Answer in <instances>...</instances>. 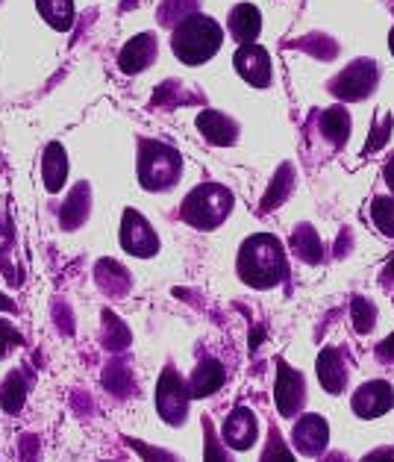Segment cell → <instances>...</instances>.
<instances>
[{"label":"cell","instance_id":"6da1fadb","mask_svg":"<svg viewBox=\"0 0 394 462\" xmlns=\"http://www.w3.org/2000/svg\"><path fill=\"white\" fill-rule=\"evenodd\" d=\"M289 274L286 251L277 236L256 233L239 251V277L251 289H274Z\"/></svg>","mask_w":394,"mask_h":462},{"label":"cell","instance_id":"7a4b0ae2","mask_svg":"<svg viewBox=\"0 0 394 462\" xmlns=\"http://www.w3.org/2000/svg\"><path fill=\"white\" fill-rule=\"evenodd\" d=\"M224 30L215 18L209 15H191L183 24H177L171 32V51L179 62L186 65H204L221 51Z\"/></svg>","mask_w":394,"mask_h":462},{"label":"cell","instance_id":"3957f363","mask_svg":"<svg viewBox=\"0 0 394 462\" xmlns=\"http://www.w3.org/2000/svg\"><path fill=\"white\" fill-rule=\"evenodd\" d=\"M179 174H183V156H179L171 144L148 142L139 144V183L148 191H165L177 186Z\"/></svg>","mask_w":394,"mask_h":462},{"label":"cell","instance_id":"277c9868","mask_svg":"<svg viewBox=\"0 0 394 462\" xmlns=\"http://www.w3.org/2000/svg\"><path fill=\"white\" fill-rule=\"evenodd\" d=\"M230 209H233L230 189H224L218 183H204L188 191L183 207H179V216L197 230H215L230 216Z\"/></svg>","mask_w":394,"mask_h":462},{"label":"cell","instance_id":"5b68a950","mask_svg":"<svg viewBox=\"0 0 394 462\" xmlns=\"http://www.w3.org/2000/svg\"><path fill=\"white\" fill-rule=\"evenodd\" d=\"M188 383H183V377L177 374V368L168 365L160 377V386H156V410L168 421V424H183L188 415Z\"/></svg>","mask_w":394,"mask_h":462},{"label":"cell","instance_id":"8992f818","mask_svg":"<svg viewBox=\"0 0 394 462\" xmlns=\"http://www.w3.org/2000/svg\"><path fill=\"white\" fill-rule=\"evenodd\" d=\"M380 71L374 60H356L330 83V92L339 100H362L377 88Z\"/></svg>","mask_w":394,"mask_h":462},{"label":"cell","instance_id":"52a82bcc","mask_svg":"<svg viewBox=\"0 0 394 462\" xmlns=\"http://www.w3.org/2000/svg\"><path fill=\"white\" fill-rule=\"evenodd\" d=\"M121 247L139 259H148L160 251V236L148 224V218L136 209H127L121 218Z\"/></svg>","mask_w":394,"mask_h":462},{"label":"cell","instance_id":"ba28073f","mask_svg":"<svg viewBox=\"0 0 394 462\" xmlns=\"http://www.w3.org/2000/svg\"><path fill=\"white\" fill-rule=\"evenodd\" d=\"M274 401L277 410L283 419H291L303 410L307 403V383H303V374L295 371L283 359H277V386H274Z\"/></svg>","mask_w":394,"mask_h":462},{"label":"cell","instance_id":"9c48e42d","mask_svg":"<svg viewBox=\"0 0 394 462\" xmlns=\"http://www.w3.org/2000/svg\"><path fill=\"white\" fill-rule=\"evenodd\" d=\"M235 71L242 74V80H247L256 88L271 86V56L259 44H239V51L233 56Z\"/></svg>","mask_w":394,"mask_h":462},{"label":"cell","instance_id":"30bf717a","mask_svg":"<svg viewBox=\"0 0 394 462\" xmlns=\"http://www.w3.org/2000/svg\"><path fill=\"white\" fill-rule=\"evenodd\" d=\"M330 442V427L321 415H303L291 427V445L303 457H321V450Z\"/></svg>","mask_w":394,"mask_h":462},{"label":"cell","instance_id":"8fae6325","mask_svg":"<svg viewBox=\"0 0 394 462\" xmlns=\"http://www.w3.org/2000/svg\"><path fill=\"white\" fill-rule=\"evenodd\" d=\"M353 412L359 419H380L386 415L394 403V389L389 386L386 380H371L365 386H359L353 394Z\"/></svg>","mask_w":394,"mask_h":462},{"label":"cell","instance_id":"7c38bea8","mask_svg":"<svg viewBox=\"0 0 394 462\" xmlns=\"http://www.w3.org/2000/svg\"><path fill=\"white\" fill-rule=\"evenodd\" d=\"M224 442H227V448L233 450H247L259 436V424H256V415L247 410V407H235L227 421H224Z\"/></svg>","mask_w":394,"mask_h":462},{"label":"cell","instance_id":"4fadbf2b","mask_svg":"<svg viewBox=\"0 0 394 462\" xmlns=\"http://www.w3.org/2000/svg\"><path fill=\"white\" fill-rule=\"evenodd\" d=\"M156 48H160V44H156L153 32H139L136 39H130L121 48V53H118V69L124 74H139V71H144L156 60Z\"/></svg>","mask_w":394,"mask_h":462},{"label":"cell","instance_id":"5bb4252c","mask_svg":"<svg viewBox=\"0 0 394 462\" xmlns=\"http://www.w3.org/2000/svg\"><path fill=\"white\" fill-rule=\"evenodd\" d=\"M197 130L204 133L206 142L221 144V148L239 139V124L224 116V112H215V109H204V112H200V116H197Z\"/></svg>","mask_w":394,"mask_h":462},{"label":"cell","instance_id":"9a60e30c","mask_svg":"<svg viewBox=\"0 0 394 462\" xmlns=\"http://www.w3.org/2000/svg\"><path fill=\"white\" fill-rule=\"evenodd\" d=\"M318 380L330 394H342L347 386V365L339 347H324L318 356Z\"/></svg>","mask_w":394,"mask_h":462},{"label":"cell","instance_id":"2e32d148","mask_svg":"<svg viewBox=\"0 0 394 462\" xmlns=\"http://www.w3.org/2000/svg\"><path fill=\"white\" fill-rule=\"evenodd\" d=\"M224 365L218 363V359H200L197 368H195V374H191L188 380V392H191V398H209V394H215L221 386H224Z\"/></svg>","mask_w":394,"mask_h":462},{"label":"cell","instance_id":"e0dca14e","mask_svg":"<svg viewBox=\"0 0 394 462\" xmlns=\"http://www.w3.org/2000/svg\"><path fill=\"white\" fill-rule=\"evenodd\" d=\"M227 27H230V36L239 44H253L259 30H262V15H259V9L253 4H239L230 13Z\"/></svg>","mask_w":394,"mask_h":462},{"label":"cell","instance_id":"ac0fdd59","mask_svg":"<svg viewBox=\"0 0 394 462\" xmlns=\"http://www.w3.org/2000/svg\"><path fill=\"white\" fill-rule=\"evenodd\" d=\"M41 177H44V189L56 195L65 186V177H69V156H65V148L60 142H53L44 148L41 156Z\"/></svg>","mask_w":394,"mask_h":462},{"label":"cell","instance_id":"d6986e66","mask_svg":"<svg viewBox=\"0 0 394 462\" xmlns=\"http://www.w3.org/2000/svg\"><path fill=\"white\" fill-rule=\"evenodd\" d=\"M88 209H92V195H88V183L74 186V191L69 195V200L60 209V224L65 230H74L88 218Z\"/></svg>","mask_w":394,"mask_h":462},{"label":"cell","instance_id":"ffe728a7","mask_svg":"<svg viewBox=\"0 0 394 462\" xmlns=\"http://www.w3.org/2000/svg\"><path fill=\"white\" fill-rule=\"evenodd\" d=\"M321 136L333 144V148H342V144L347 142V136H351V116H347L344 106H330L326 112H321Z\"/></svg>","mask_w":394,"mask_h":462},{"label":"cell","instance_id":"44dd1931","mask_svg":"<svg viewBox=\"0 0 394 462\" xmlns=\"http://www.w3.org/2000/svg\"><path fill=\"white\" fill-rule=\"evenodd\" d=\"M95 280L100 283V289L112 298L127 295V289H130V272L124 265H118L115 259H104V263H97Z\"/></svg>","mask_w":394,"mask_h":462},{"label":"cell","instance_id":"7402d4cb","mask_svg":"<svg viewBox=\"0 0 394 462\" xmlns=\"http://www.w3.org/2000/svg\"><path fill=\"white\" fill-rule=\"evenodd\" d=\"M39 15L48 21L53 30H71L74 24V0H36Z\"/></svg>","mask_w":394,"mask_h":462},{"label":"cell","instance_id":"603a6c76","mask_svg":"<svg viewBox=\"0 0 394 462\" xmlns=\"http://www.w3.org/2000/svg\"><path fill=\"white\" fill-rule=\"evenodd\" d=\"M291 247H295V254L303 259V263H309V265L321 263V256H324L318 233H315L309 224H300V227L295 230V236H291Z\"/></svg>","mask_w":394,"mask_h":462},{"label":"cell","instance_id":"cb8c5ba5","mask_svg":"<svg viewBox=\"0 0 394 462\" xmlns=\"http://www.w3.org/2000/svg\"><path fill=\"white\" fill-rule=\"evenodd\" d=\"M27 401V377L24 371H13V374H6L4 380V389H0V403H4L6 412H21Z\"/></svg>","mask_w":394,"mask_h":462},{"label":"cell","instance_id":"d4e9b609","mask_svg":"<svg viewBox=\"0 0 394 462\" xmlns=\"http://www.w3.org/2000/svg\"><path fill=\"white\" fill-rule=\"evenodd\" d=\"M130 345V330L124 327V321L118 315L104 312V347L109 351H124Z\"/></svg>","mask_w":394,"mask_h":462},{"label":"cell","instance_id":"484cf974","mask_svg":"<svg viewBox=\"0 0 394 462\" xmlns=\"http://www.w3.org/2000/svg\"><path fill=\"white\" fill-rule=\"evenodd\" d=\"M195 9H197V0H165L160 6V21L165 27L183 24L186 18L195 15Z\"/></svg>","mask_w":394,"mask_h":462},{"label":"cell","instance_id":"4316f807","mask_svg":"<svg viewBox=\"0 0 394 462\" xmlns=\"http://www.w3.org/2000/svg\"><path fill=\"white\" fill-rule=\"evenodd\" d=\"M371 218H374L377 230L382 236H391L394 239V198H374V204H371Z\"/></svg>","mask_w":394,"mask_h":462},{"label":"cell","instance_id":"83f0119b","mask_svg":"<svg viewBox=\"0 0 394 462\" xmlns=\"http://www.w3.org/2000/svg\"><path fill=\"white\" fill-rule=\"evenodd\" d=\"M351 319H353L356 333H371V330H374V324H377L374 303L365 300V298H353L351 300Z\"/></svg>","mask_w":394,"mask_h":462},{"label":"cell","instance_id":"f1b7e54d","mask_svg":"<svg viewBox=\"0 0 394 462\" xmlns=\"http://www.w3.org/2000/svg\"><path fill=\"white\" fill-rule=\"evenodd\" d=\"M289 189H291V168L283 165V168H279L277 180L271 183V189H268V195L262 200V209H274V207L283 204V200L289 198Z\"/></svg>","mask_w":394,"mask_h":462},{"label":"cell","instance_id":"f546056e","mask_svg":"<svg viewBox=\"0 0 394 462\" xmlns=\"http://www.w3.org/2000/svg\"><path fill=\"white\" fill-rule=\"evenodd\" d=\"M104 383H106L109 392L127 394V389H130V371H127V365H124V363H112L106 368V374H104Z\"/></svg>","mask_w":394,"mask_h":462},{"label":"cell","instance_id":"4dcf8cb0","mask_svg":"<svg viewBox=\"0 0 394 462\" xmlns=\"http://www.w3.org/2000/svg\"><path fill=\"white\" fill-rule=\"evenodd\" d=\"M259 462H295V457H291V450L286 448L283 436H279L277 430H271V439H268V448Z\"/></svg>","mask_w":394,"mask_h":462},{"label":"cell","instance_id":"1f68e13d","mask_svg":"<svg viewBox=\"0 0 394 462\" xmlns=\"http://www.w3.org/2000/svg\"><path fill=\"white\" fill-rule=\"evenodd\" d=\"M9 247H13V224L0 216V272L9 277Z\"/></svg>","mask_w":394,"mask_h":462},{"label":"cell","instance_id":"d6a6232c","mask_svg":"<svg viewBox=\"0 0 394 462\" xmlns=\"http://www.w3.org/2000/svg\"><path fill=\"white\" fill-rule=\"evenodd\" d=\"M204 430H206V462H233V459H230V454H227V450L221 448V442H218L215 430H212L209 419L204 421Z\"/></svg>","mask_w":394,"mask_h":462},{"label":"cell","instance_id":"836d02e7","mask_svg":"<svg viewBox=\"0 0 394 462\" xmlns=\"http://www.w3.org/2000/svg\"><path fill=\"white\" fill-rule=\"evenodd\" d=\"M21 342H24V339H21V333L15 330V327L9 324L6 319H0V359L13 351V347H18Z\"/></svg>","mask_w":394,"mask_h":462},{"label":"cell","instance_id":"e575fe53","mask_svg":"<svg viewBox=\"0 0 394 462\" xmlns=\"http://www.w3.org/2000/svg\"><path fill=\"white\" fill-rule=\"evenodd\" d=\"M300 48H309L315 56H324V60H330V56H335V44L326 39V36H312L307 42H300Z\"/></svg>","mask_w":394,"mask_h":462},{"label":"cell","instance_id":"d590c367","mask_svg":"<svg viewBox=\"0 0 394 462\" xmlns=\"http://www.w3.org/2000/svg\"><path fill=\"white\" fill-rule=\"evenodd\" d=\"M133 448L139 450V454L144 457V462H179L174 454H165V450H156V448H148L142 442H133Z\"/></svg>","mask_w":394,"mask_h":462},{"label":"cell","instance_id":"8d00e7d4","mask_svg":"<svg viewBox=\"0 0 394 462\" xmlns=\"http://www.w3.org/2000/svg\"><path fill=\"white\" fill-rule=\"evenodd\" d=\"M391 124H394V121H391V116H389L386 121H382V127H377V130H374V139H371V142L365 144V153H368V151H377L380 144L386 142V136L391 133Z\"/></svg>","mask_w":394,"mask_h":462},{"label":"cell","instance_id":"74e56055","mask_svg":"<svg viewBox=\"0 0 394 462\" xmlns=\"http://www.w3.org/2000/svg\"><path fill=\"white\" fill-rule=\"evenodd\" d=\"M377 359H380V363H394V336H389L386 342H380Z\"/></svg>","mask_w":394,"mask_h":462},{"label":"cell","instance_id":"f35d334b","mask_svg":"<svg viewBox=\"0 0 394 462\" xmlns=\"http://www.w3.org/2000/svg\"><path fill=\"white\" fill-rule=\"evenodd\" d=\"M362 462H394V450L391 448H380L374 454H368Z\"/></svg>","mask_w":394,"mask_h":462},{"label":"cell","instance_id":"ab89813d","mask_svg":"<svg viewBox=\"0 0 394 462\" xmlns=\"http://www.w3.org/2000/svg\"><path fill=\"white\" fill-rule=\"evenodd\" d=\"M382 177H386V183H389V189H391V195H394V156L386 162V171H382Z\"/></svg>","mask_w":394,"mask_h":462},{"label":"cell","instance_id":"60d3db41","mask_svg":"<svg viewBox=\"0 0 394 462\" xmlns=\"http://www.w3.org/2000/svg\"><path fill=\"white\" fill-rule=\"evenodd\" d=\"M382 283H391L394 286V256H391V263L386 265V272H382Z\"/></svg>","mask_w":394,"mask_h":462},{"label":"cell","instance_id":"b9f144b4","mask_svg":"<svg viewBox=\"0 0 394 462\" xmlns=\"http://www.w3.org/2000/svg\"><path fill=\"white\" fill-rule=\"evenodd\" d=\"M321 462H347V457L342 454V450H333V454H326Z\"/></svg>","mask_w":394,"mask_h":462},{"label":"cell","instance_id":"7bdbcfd3","mask_svg":"<svg viewBox=\"0 0 394 462\" xmlns=\"http://www.w3.org/2000/svg\"><path fill=\"white\" fill-rule=\"evenodd\" d=\"M0 310H13V300H9L6 295H0Z\"/></svg>","mask_w":394,"mask_h":462},{"label":"cell","instance_id":"ee69618b","mask_svg":"<svg viewBox=\"0 0 394 462\" xmlns=\"http://www.w3.org/2000/svg\"><path fill=\"white\" fill-rule=\"evenodd\" d=\"M389 48H391V53H394V30H391V36H389Z\"/></svg>","mask_w":394,"mask_h":462}]
</instances>
